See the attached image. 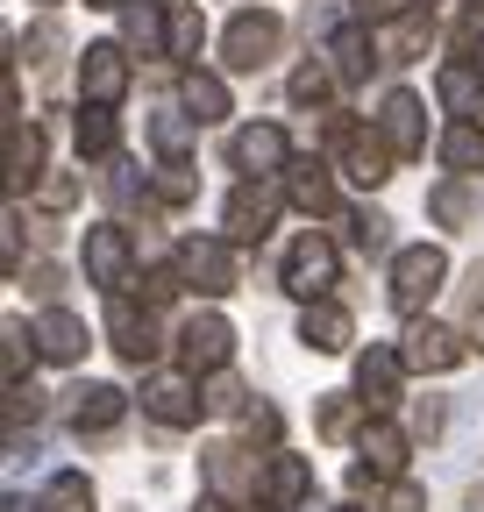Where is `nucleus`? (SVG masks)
<instances>
[{"mask_svg": "<svg viewBox=\"0 0 484 512\" xmlns=\"http://www.w3.org/2000/svg\"><path fill=\"white\" fill-rule=\"evenodd\" d=\"M200 392H207V413H250V392H242V377H235V370L200 377Z\"/></svg>", "mask_w": 484, "mask_h": 512, "instance_id": "nucleus-38", "label": "nucleus"}, {"mask_svg": "<svg viewBox=\"0 0 484 512\" xmlns=\"http://www.w3.org/2000/svg\"><path fill=\"white\" fill-rule=\"evenodd\" d=\"M385 512H428V498H420V484H399V491L385 498Z\"/></svg>", "mask_w": 484, "mask_h": 512, "instance_id": "nucleus-46", "label": "nucleus"}, {"mask_svg": "<svg viewBox=\"0 0 484 512\" xmlns=\"http://www.w3.org/2000/svg\"><path fill=\"white\" fill-rule=\"evenodd\" d=\"M271 221H278V185H271V178H242V185L228 192V207H221V235H228L235 249H242V242H264Z\"/></svg>", "mask_w": 484, "mask_h": 512, "instance_id": "nucleus-7", "label": "nucleus"}, {"mask_svg": "<svg viewBox=\"0 0 484 512\" xmlns=\"http://www.w3.org/2000/svg\"><path fill=\"white\" fill-rule=\"evenodd\" d=\"M193 192H200V171H193L186 157H171V164H157V178H150V200H157V207H186Z\"/></svg>", "mask_w": 484, "mask_h": 512, "instance_id": "nucleus-31", "label": "nucleus"}, {"mask_svg": "<svg viewBox=\"0 0 484 512\" xmlns=\"http://www.w3.org/2000/svg\"><path fill=\"white\" fill-rule=\"evenodd\" d=\"M463 22H477V29H484V0H463Z\"/></svg>", "mask_w": 484, "mask_h": 512, "instance_id": "nucleus-49", "label": "nucleus"}, {"mask_svg": "<svg viewBox=\"0 0 484 512\" xmlns=\"http://www.w3.org/2000/svg\"><path fill=\"white\" fill-rule=\"evenodd\" d=\"M442 278H449V256H442L435 242H406V249L392 256V306H399V313H420V306L442 292Z\"/></svg>", "mask_w": 484, "mask_h": 512, "instance_id": "nucleus-3", "label": "nucleus"}, {"mask_svg": "<svg viewBox=\"0 0 484 512\" xmlns=\"http://www.w3.org/2000/svg\"><path fill=\"white\" fill-rule=\"evenodd\" d=\"M43 178V128L29 121H8V192H15V200H22V192Z\"/></svg>", "mask_w": 484, "mask_h": 512, "instance_id": "nucleus-25", "label": "nucleus"}, {"mask_svg": "<svg viewBox=\"0 0 484 512\" xmlns=\"http://www.w3.org/2000/svg\"><path fill=\"white\" fill-rule=\"evenodd\" d=\"M278 43H285V22L271 8H242L228 22V36H221V57H228V72H264L278 57Z\"/></svg>", "mask_w": 484, "mask_h": 512, "instance_id": "nucleus-4", "label": "nucleus"}, {"mask_svg": "<svg viewBox=\"0 0 484 512\" xmlns=\"http://www.w3.org/2000/svg\"><path fill=\"white\" fill-rule=\"evenodd\" d=\"M456 320H463V342H470V349H484V264H470V271H463Z\"/></svg>", "mask_w": 484, "mask_h": 512, "instance_id": "nucleus-34", "label": "nucleus"}, {"mask_svg": "<svg viewBox=\"0 0 484 512\" xmlns=\"http://www.w3.org/2000/svg\"><path fill=\"white\" fill-rule=\"evenodd\" d=\"M413 15V0H356V22H371V29H392Z\"/></svg>", "mask_w": 484, "mask_h": 512, "instance_id": "nucleus-41", "label": "nucleus"}, {"mask_svg": "<svg viewBox=\"0 0 484 512\" xmlns=\"http://www.w3.org/2000/svg\"><path fill=\"white\" fill-rule=\"evenodd\" d=\"M121 29H129V43L150 57V50H164V29H171V15H157V0H143V8H121Z\"/></svg>", "mask_w": 484, "mask_h": 512, "instance_id": "nucleus-36", "label": "nucleus"}, {"mask_svg": "<svg viewBox=\"0 0 484 512\" xmlns=\"http://www.w3.org/2000/svg\"><path fill=\"white\" fill-rule=\"evenodd\" d=\"M399 477H406V434L385 427V420H371V427H363V456L349 463V491L363 498V491L399 484Z\"/></svg>", "mask_w": 484, "mask_h": 512, "instance_id": "nucleus-8", "label": "nucleus"}, {"mask_svg": "<svg viewBox=\"0 0 484 512\" xmlns=\"http://www.w3.org/2000/svg\"><path fill=\"white\" fill-rule=\"evenodd\" d=\"M200 512H228V505H221V498H214V505H200Z\"/></svg>", "mask_w": 484, "mask_h": 512, "instance_id": "nucleus-51", "label": "nucleus"}, {"mask_svg": "<svg viewBox=\"0 0 484 512\" xmlns=\"http://www.w3.org/2000/svg\"><path fill=\"white\" fill-rule=\"evenodd\" d=\"M36 356L43 363H79L86 356V320L65 313V306H43L36 313Z\"/></svg>", "mask_w": 484, "mask_h": 512, "instance_id": "nucleus-21", "label": "nucleus"}, {"mask_svg": "<svg viewBox=\"0 0 484 512\" xmlns=\"http://www.w3.org/2000/svg\"><path fill=\"white\" fill-rule=\"evenodd\" d=\"M363 413H371V406H363V399H342V392H328V399L314 406V434H321V441H349Z\"/></svg>", "mask_w": 484, "mask_h": 512, "instance_id": "nucleus-30", "label": "nucleus"}, {"mask_svg": "<svg viewBox=\"0 0 484 512\" xmlns=\"http://www.w3.org/2000/svg\"><path fill=\"white\" fill-rule=\"evenodd\" d=\"M470 356V342H463V328H442V320H420L413 313V328H406V370H456Z\"/></svg>", "mask_w": 484, "mask_h": 512, "instance_id": "nucleus-15", "label": "nucleus"}, {"mask_svg": "<svg viewBox=\"0 0 484 512\" xmlns=\"http://www.w3.org/2000/svg\"><path fill=\"white\" fill-rule=\"evenodd\" d=\"M171 271H178V285H186V292L221 299V292H235V242H228V235H193V242H178Z\"/></svg>", "mask_w": 484, "mask_h": 512, "instance_id": "nucleus-1", "label": "nucleus"}, {"mask_svg": "<svg viewBox=\"0 0 484 512\" xmlns=\"http://www.w3.org/2000/svg\"><path fill=\"white\" fill-rule=\"evenodd\" d=\"M328 143L342 150V171L356 178V185H385L392 178V150H385V136H371V128H356L349 114H328Z\"/></svg>", "mask_w": 484, "mask_h": 512, "instance_id": "nucleus-9", "label": "nucleus"}, {"mask_svg": "<svg viewBox=\"0 0 484 512\" xmlns=\"http://www.w3.org/2000/svg\"><path fill=\"white\" fill-rule=\"evenodd\" d=\"M307 498H314V463L307 456H271L264 463V484H257L264 512H299Z\"/></svg>", "mask_w": 484, "mask_h": 512, "instance_id": "nucleus-17", "label": "nucleus"}, {"mask_svg": "<svg viewBox=\"0 0 484 512\" xmlns=\"http://www.w3.org/2000/svg\"><path fill=\"white\" fill-rule=\"evenodd\" d=\"M428 43H435V22L420 15V8H413L406 22H392V57H399V64H413V57H428Z\"/></svg>", "mask_w": 484, "mask_h": 512, "instance_id": "nucleus-37", "label": "nucleus"}, {"mask_svg": "<svg viewBox=\"0 0 484 512\" xmlns=\"http://www.w3.org/2000/svg\"><path fill=\"white\" fill-rule=\"evenodd\" d=\"M36 505H43V512H93V484H86V470H57V477L43 484Z\"/></svg>", "mask_w": 484, "mask_h": 512, "instance_id": "nucleus-33", "label": "nucleus"}, {"mask_svg": "<svg viewBox=\"0 0 484 512\" xmlns=\"http://www.w3.org/2000/svg\"><path fill=\"white\" fill-rule=\"evenodd\" d=\"M79 93H86V107H114L121 93H129V50H121V43H86Z\"/></svg>", "mask_w": 484, "mask_h": 512, "instance_id": "nucleus-14", "label": "nucleus"}, {"mask_svg": "<svg viewBox=\"0 0 484 512\" xmlns=\"http://www.w3.org/2000/svg\"><path fill=\"white\" fill-rule=\"evenodd\" d=\"M242 434H250V441H278V413L271 406H250V413H242Z\"/></svg>", "mask_w": 484, "mask_h": 512, "instance_id": "nucleus-45", "label": "nucleus"}, {"mask_svg": "<svg viewBox=\"0 0 484 512\" xmlns=\"http://www.w3.org/2000/svg\"><path fill=\"white\" fill-rule=\"evenodd\" d=\"M435 157L449 164V178H484V128L477 121H449L442 143H435Z\"/></svg>", "mask_w": 484, "mask_h": 512, "instance_id": "nucleus-26", "label": "nucleus"}, {"mask_svg": "<svg viewBox=\"0 0 484 512\" xmlns=\"http://www.w3.org/2000/svg\"><path fill=\"white\" fill-rule=\"evenodd\" d=\"M72 434L86 441V434H114L121 427V413H129V392L121 384H72Z\"/></svg>", "mask_w": 484, "mask_h": 512, "instance_id": "nucleus-18", "label": "nucleus"}, {"mask_svg": "<svg viewBox=\"0 0 484 512\" xmlns=\"http://www.w3.org/2000/svg\"><path fill=\"white\" fill-rule=\"evenodd\" d=\"M228 157H235L242 178H278V171H292V136L278 121H250V128H235Z\"/></svg>", "mask_w": 484, "mask_h": 512, "instance_id": "nucleus-12", "label": "nucleus"}, {"mask_svg": "<svg viewBox=\"0 0 484 512\" xmlns=\"http://www.w3.org/2000/svg\"><path fill=\"white\" fill-rule=\"evenodd\" d=\"M342 512H363V505H342Z\"/></svg>", "mask_w": 484, "mask_h": 512, "instance_id": "nucleus-52", "label": "nucleus"}, {"mask_svg": "<svg viewBox=\"0 0 484 512\" xmlns=\"http://www.w3.org/2000/svg\"><path fill=\"white\" fill-rule=\"evenodd\" d=\"M477 214V200H470V178H442L435 192H428V221H442V228H463Z\"/></svg>", "mask_w": 484, "mask_h": 512, "instance_id": "nucleus-32", "label": "nucleus"}, {"mask_svg": "<svg viewBox=\"0 0 484 512\" xmlns=\"http://www.w3.org/2000/svg\"><path fill=\"white\" fill-rule=\"evenodd\" d=\"M292 107H328V93H335V64H321V57H307V64H299V72H292Z\"/></svg>", "mask_w": 484, "mask_h": 512, "instance_id": "nucleus-35", "label": "nucleus"}, {"mask_svg": "<svg viewBox=\"0 0 484 512\" xmlns=\"http://www.w3.org/2000/svg\"><path fill=\"white\" fill-rule=\"evenodd\" d=\"M36 200H43V207H72V200H79V178H65V171H57V178H43V192H36Z\"/></svg>", "mask_w": 484, "mask_h": 512, "instance_id": "nucleus-44", "label": "nucleus"}, {"mask_svg": "<svg viewBox=\"0 0 484 512\" xmlns=\"http://www.w3.org/2000/svg\"><path fill=\"white\" fill-rule=\"evenodd\" d=\"M435 100L456 114V121H470V114H484V57H449L442 64V79H435Z\"/></svg>", "mask_w": 484, "mask_h": 512, "instance_id": "nucleus-19", "label": "nucleus"}, {"mask_svg": "<svg viewBox=\"0 0 484 512\" xmlns=\"http://www.w3.org/2000/svg\"><path fill=\"white\" fill-rule=\"evenodd\" d=\"M285 200H292L299 214H335V178H328V164L292 157V171H285Z\"/></svg>", "mask_w": 484, "mask_h": 512, "instance_id": "nucleus-24", "label": "nucleus"}, {"mask_svg": "<svg viewBox=\"0 0 484 512\" xmlns=\"http://www.w3.org/2000/svg\"><path fill=\"white\" fill-rule=\"evenodd\" d=\"M178 107H186L200 128H214V121H228V114H235V107H228V86H221L214 72H200V64H193L186 79H178Z\"/></svg>", "mask_w": 484, "mask_h": 512, "instance_id": "nucleus-27", "label": "nucleus"}, {"mask_svg": "<svg viewBox=\"0 0 484 512\" xmlns=\"http://www.w3.org/2000/svg\"><path fill=\"white\" fill-rule=\"evenodd\" d=\"M228 356H235V328L221 313H186L178 320V370L186 377H214V370H228Z\"/></svg>", "mask_w": 484, "mask_h": 512, "instance_id": "nucleus-5", "label": "nucleus"}, {"mask_svg": "<svg viewBox=\"0 0 484 512\" xmlns=\"http://www.w3.org/2000/svg\"><path fill=\"white\" fill-rule=\"evenodd\" d=\"M22 285H29V292H36V299H50V292H57V264H36V271H29V278H22Z\"/></svg>", "mask_w": 484, "mask_h": 512, "instance_id": "nucleus-48", "label": "nucleus"}, {"mask_svg": "<svg viewBox=\"0 0 484 512\" xmlns=\"http://www.w3.org/2000/svg\"><path fill=\"white\" fill-rule=\"evenodd\" d=\"M193 128H200L193 114H157V121H150V136H157L164 164H171V157H186V143H193Z\"/></svg>", "mask_w": 484, "mask_h": 512, "instance_id": "nucleus-39", "label": "nucleus"}, {"mask_svg": "<svg viewBox=\"0 0 484 512\" xmlns=\"http://www.w3.org/2000/svg\"><path fill=\"white\" fill-rule=\"evenodd\" d=\"M86 8H129V0H86Z\"/></svg>", "mask_w": 484, "mask_h": 512, "instance_id": "nucleus-50", "label": "nucleus"}, {"mask_svg": "<svg viewBox=\"0 0 484 512\" xmlns=\"http://www.w3.org/2000/svg\"><path fill=\"white\" fill-rule=\"evenodd\" d=\"M72 143H79V157H114V150H121V121H114V107H79Z\"/></svg>", "mask_w": 484, "mask_h": 512, "instance_id": "nucleus-28", "label": "nucleus"}, {"mask_svg": "<svg viewBox=\"0 0 484 512\" xmlns=\"http://www.w3.org/2000/svg\"><path fill=\"white\" fill-rule=\"evenodd\" d=\"M299 342H307L314 356H342V349L356 342V320H349L335 299H314L307 313H299Z\"/></svg>", "mask_w": 484, "mask_h": 512, "instance_id": "nucleus-23", "label": "nucleus"}, {"mask_svg": "<svg viewBox=\"0 0 484 512\" xmlns=\"http://www.w3.org/2000/svg\"><path fill=\"white\" fill-rule=\"evenodd\" d=\"M86 278L107 299H121V292L136 285V235L121 228V221H93L86 228Z\"/></svg>", "mask_w": 484, "mask_h": 512, "instance_id": "nucleus-2", "label": "nucleus"}, {"mask_svg": "<svg viewBox=\"0 0 484 512\" xmlns=\"http://www.w3.org/2000/svg\"><path fill=\"white\" fill-rule=\"evenodd\" d=\"M349 242L371 256V249H385V242H392V221H385L378 207H356V214H349Z\"/></svg>", "mask_w": 484, "mask_h": 512, "instance_id": "nucleus-40", "label": "nucleus"}, {"mask_svg": "<svg viewBox=\"0 0 484 512\" xmlns=\"http://www.w3.org/2000/svg\"><path fill=\"white\" fill-rule=\"evenodd\" d=\"M413 434H428V441L442 434V406H435V399H420V413H413Z\"/></svg>", "mask_w": 484, "mask_h": 512, "instance_id": "nucleus-47", "label": "nucleus"}, {"mask_svg": "<svg viewBox=\"0 0 484 512\" xmlns=\"http://www.w3.org/2000/svg\"><path fill=\"white\" fill-rule=\"evenodd\" d=\"M107 335H114V356L129 363V370H143V363L164 349V335H157V306H136L129 292L107 299Z\"/></svg>", "mask_w": 484, "mask_h": 512, "instance_id": "nucleus-10", "label": "nucleus"}, {"mask_svg": "<svg viewBox=\"0 0 484 512\" xmlns=\"http://www.w3.org/2000/svg\"><path fill=\"white\" fill-rule=\"evenodd\" d=\"M200 43H207V22H200V8H171V29H164V57H178V64L193 72Z\"/></svg>", "mask_w": 484, "mask_h": 512, "instance_id": "nucleus-29", "label": "nucleus"}, {"mask_svg": "<svg viewBox=\"0 0 484 512\" xmlns=\"http://www.w3.org/2000/svg\"><path fill=\"white\" fill-rule=\"evenodd\" d=\"M328 64H335V79H342V86L371 79V64H378V36H371V22H342V29L328 36Z\"/></svg>", "mask_w": 484, "mask_h": 512, "instance_id": "nucleus-22", "label": "nucleus"}, {"mask_svg": "<svg viewBox=\"0 0 484 512\" xmlns=\"http://www.w3.org/2000/svg\"><path fill=\"white\" fill-rule=\"evenodd\" d=\"M335 271H342V256H335L328 235H299V242L285 249V292H292V299H307V306L335 292Z\"/></svg>", "mask_w": 484, "mask_h": 512, "instance_id": "nucleus-6", "label": "nucleus"}, {"mask_svg": "<svg viewBox=\"0 0 484 512\" xmlns=\"http://www.w3.org/2000/svg\"><path fill=\"white\" fill-rule=\"evenodd\" d=\"M399 370H406V349L371 342V349L356 356V399L371 406V413H392L399 406Z\"/></svg>", "mask_w": 484, "mask_h": 512, "instance_id": "nucleus-13", "label": "nucleus"}, {"mask_svg": "<svg viewBox=\"0 0 484 512\" xmlns=\"http://www.w3.org/2000/svg\"><path fill=\"white\" fill-rule=\"evenodd\" d=\"M378 136H385V150L399 157V164H413V157H428V100L420 93H385V107H378Z\"/></svg>", "mask_w": 484, "mask_h": 512, "instance_id": "nucleus-11", "label": "nucleus"}, {"mask_svg": "<svg viewBox=\"0 0 484 512\" xmlns=\"http://www.w3.org/2000/svg\"><path fill=\"white\" fill-rule=\"evenodd\" d=\"M200 470H207V484H214V498H221V505L257 498V484H264V477H250V463H242V448H235V441L200 448Z\"/></svg>", "mask_w": 484, "mask_h": 512, "instance_id": "nucleus-20", "label": "nucleus"}, {"mask_svg": "<svg viewBox=\"0 0 484 512\" xmlns=\"http://www.w3.org/2000/svg\"><path fill=\"white\" fill-rule=\"evenodd\" d=\"M143 413L157 427H193L207 413V392H200L193 377H143Z\"/></svg>", "mask_w": 484, "mask_h": 512, "instance_id": "nucleus-16", "label": "nucleus"}, {"mask_svg": "<svg viewBox=\"0 0 484 512\" xmlns=\"http://www.w3.org/2000/svg\"><path fill=\"white\" fill-rule=\"evenodd\" d=\"M43 8H57V0H43Z\"/></svg>", "mask_w": 484, "mask_h": 512, "instance_id": "nucleus-53", "label": "nucleus"}, {"mask_svg": "<svg viewBox=\"0 0 484 512\" xmlns=\"http://www.w3.org/2000/svg\"><path fill=\"white\" fill-rule=\"evenodd\" d=\"M43 413V392H36V384H8V420L22 427V420H36Z\"/></svg>", "mask_w": 484, "mask_h": 512, "instance_id": "nucleus-43", "label": "nucleus"}, {"mask_svg": "<svg viewBox=\"0 0 484 512\" xmlns=\"http://www.w3.org/2000/svg\"><path fill=\"white\" fill-rule=\"evenodd\" d=\"M22 50H29V64H50L57 50H65V29H57V22H36V29L22 36Z\"/></svg>", "mask_w": 484, "mask_h": 512, "instance_id": "nucleus-42", "label": "nucleus"}]
</instances>
